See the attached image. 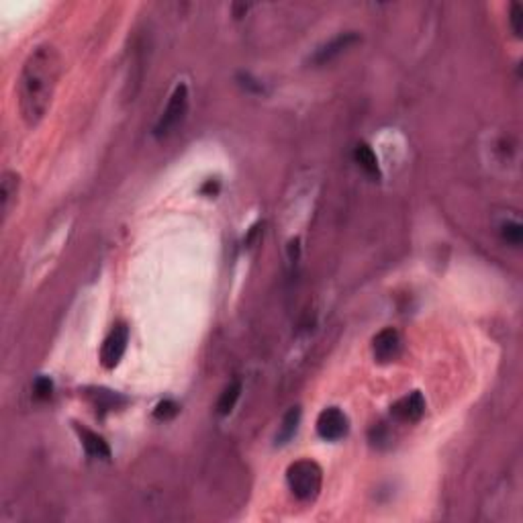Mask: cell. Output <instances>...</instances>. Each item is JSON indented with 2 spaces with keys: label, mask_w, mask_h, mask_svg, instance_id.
<instances>
[{
  "label": "cell",
  "mask_w": 523,
  "mask_h": 523,
  "mask_svg": "<svg viewBox=\"0 0 523 523\" xmlns=\"http://www.w3.org/2000/svg\"><path fill=\"white\" fill-rule=\"evenodd\" d=\"M60 78V56L51 45H39L23 65L19 105L27 125H37L51 105Z\"/></svg>",
  "instance_id": "cell-1"
},
{
  "label": "cell",
  "mask_w": 523,
  "mask_h": 523,
  "mask_svg": "<svg viewBox=\"0 0 523 523\" xmlns=\"http://www.w3.org/2000/svg\"><path fill=\"white\" fill-rule=\"evenodd\" d=\"M289 486L298 501H313L321 491V468L313 460H298L289 468Z\"/></svg>",
  "instance_id": "cell-2"
},
{
  "label": "cell",
  "mask_w": 523,
  "mask_h": 523,
  "mask_svg": "<svg viewBox=\"0 0 523 523\" xmlns=\"http://www.w3.org/2000/svg\"><path fill=\"white\" fill-rule=\"evenodd\" d=\"M187 108H189V88L187 84H178L168 101L166 108L156 125V135L158 137H166L170 135L176 127L182 123L184 115H187Z\"/></svg>",
  "instance_id": "cell-3"
},
{
  "label": "cell",
  "mask_w": 523,
  "mask_h": 523,
  "mask_svg": "<svg viewBox=\"0 0 523 523\" xmlns=\"http://www.w3.org/2000/svg\"><path fill=\"white\" fill-rule=\"evenodd\" d=\"M317 431L323 440H341L348 434V417L337 407H327L317 417Z\"/></svg>",
  "instance_id": "cell-4"
},
{
  "label": "cell",
  "mask_w": 523,
  "mask_h": 523,
  "mask_svg": "<svg viewBox=\"0 0 523 523\" xmlns=\"http://www.w3.org/2000/svg\"><path fill=\"white\" fill-rule=\"evenodd\" d=\"M127 341H129V329L123 323L115 325L113 332L106 335L103 350H101V362L105 368H115L121 362V358L127 350Z\"/></svg>",
  "instance_id": "cell-5"
},
{
  "label": "cell",
  "mask_w": 523,
  "mask_h": 523,
  "mask_svg": "<svg viewBox=\"0 0 523 523\" xmlns=\"http://www.w3.org/2000/svg\"><path fill=\"white\" fill-rule=\"evenodd\" d=\"M360 42V37H358V33L354 31H348V33H341V35H337L334 37L329 43H325V45H321L317 51H315V56L311 58V62L317 63V65H323V63H329L332 60H335L337 56H341L346 49H350L354 43Z\"/></svg>",
  "instance_id": "cell-6"
},
{
  "label": "cell",
  "mask_w": 523,
  "mask_h": 523,
  "mask_svg": "<svg viewBox=\"0 0 523 523\" xmlns=\"http://www.w3.org/2000/svg\"><path fill=\"white\" fill-rule=\"evenodd\" d=\"M372 352H374V358L382 364L393 362L401 352V337H398L397 332L393 327L382 329L372 341Z\"/></svg>",
  "instance_id": "cell-7"
},
{
  "label": "cell",
  "mask_w": 523,
  "mask_h": 523,
  "mask_svg": "<svg viewBox=\"0 0 523 523\" xmlns=\"http://www.w3.org/2000/svg\"><path fill=\"white\" fill-rule=\"evenodd\" d=\"M423 411H425V401L421 397V393H411L409 397L401 398L391 409V413L395 415V419L403 421V423L419 421L421 415H423Z\"/></svg>",
  "instance_id": "cell-8"
},
{
  "label": "cell",
  "mask_w": 523,
  "mask_h": 523,
  "mask_svg": "<svg viewBox=\"0 0 523 523\" xmlns=\"http://www.w3.org/2000/svg\"><path fill=\"white\" fill-rule=\"evenodd\" d=\"M17 190H19V176L15 172H4L0 180V207H2L4 217L8 215V210L17 199Z\"/></svg>",
  "instance_id": "cell-9"
},
{
  "label": "cell",
  "mask_w": 523,
  "mask_h": 523,
  "mask_svg": "<svg viewBox=\"0 0 523 523\" xmlns=\"http://www.w3.org/2000/svg\"><path fill=\"white\" fill-rule=\"evenodd\" d=\"M78 434H80L84 450L90 456H94V458H108L111 456V448H108L105 438H101L99 434H94L90 429H84V427H78Z\"/></svg>",
  "instance_id": "cell-10"
},
{
  "label": "cell",
  "mask_w": 523,
  "mask_h": 523,
  "mask_svg": "<svg viewBox=\"0 0 523 523\" xmlns=\"http://www.w3.org/2000/svg\"><path fill=\"white\" fill-rule=\"evenodd\" d=\"M354 160H356L358 166L362 168L370 178H378L380 176L377 153L372 151V147L368 146V144H358L356 149H354Z\"/></svg>",
  "instance_id": "cell-11"
},
{
  "label": "cell",
  "mask_w": 523,
  "mask_h": 523,
  "mask_svg": "<svg viewBox=\"0 0 523 523\" xmlns=\"http://www.w3.org/2000/svg\"><path fill=\"white\" fill-rule=\"evenodd\" d=\"M298 421H301V409L298 407H293L284 419H282V425L278 429V436H276V441L278 443H286V441L293 438L296 434V427H298Z\"/></svg>",
  "instance_id": "cell-12"
},
{
  "label": "cell",
  "mask_w": 523,
  "mask_h": 523,
  "mask_svg": "<svg viewBox=\"0 0 523 523\" xmlns=\"http://www.w3.org/2000/svg\"><path fill=\"white\" fill-rule=\"evenodd\" d=\"M241 395V382H231L229 386L223 391V395L219 398V403H217V411H219V415H229L231 411H233V407H235V403H237V398Z\"/></svg>",
  "instance_id": "cell-13"
},
{
  "label": "cell",
  "mask_w": 523,
  "mask_h": 523,
  "mask_svg": "<svg viewBox=\"0 0 523 523\" xmlns=\"http://www.w3.org/2000/svg\"><path fill=\"white\" fill-rule=\"evenodd\" d=\"M503 239L509 244V246H522L523 241V227L519 223H515V221H511V223H505L501 229Z\"/></svg>",
  "instance_id": "cell-14"
},
{
  "label": "cell",
  "mask_w": 523,
  "mask_h": 523,
  "mask_svg": "<svg viewBox=\"0 0 523 523\" xmlns=\"http://www.w3.org/2000/svg\"><path fill=\"white\" fill-rule=\"evenodd\" d=\"M178 411H180V407L174 403V401H162L158 407H156V411H153V415L158 419H162V421H168V419H174L178 415Z\"/></svg>",
  "instance_id": "cell-15"
},
{
  "label": "cell",
  "mask_w": 523,
  "mask_h": 523,
  "mask_svg": "<svg viewBox=\"0 0 523 523\" xmlns=\"http://www.w3.org/2000/svg\"><path fill=\"white\" fill-rule=\"evenodd\" d=\"M33 391H35V397L37 398H49L51 397V391H53V384H51V380H49V378L42 377L35 380Z\"/></svg>",
  "instance_id": "cell-16"
},
{
  "label": "cell",
  "mask_w": 523,
  "mask_h": 523,
  "mask_svg": "<svg viewBox=\"0 0 523 523\" xmlns=\"http://www.w3.org/2000/svg\"><path fill=\"white\" fill-rule=\"evenodd\" d=\"M511 27H513V31H515V35L517 37H522V23H523V8L519 4H513L511 6Z\"/></svg>",
  "instance_id": "cell-17"
}]
</instances>
